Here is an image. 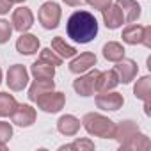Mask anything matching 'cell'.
Listing matches in <instances>:
<instances>
[{
	"mask_svg": "<svg viewBox=\"0 0 151 151\" xmlns=\"http://www.w3.org/2000/svg\"><path fill=\"white\" fill-rule=\"evenodd\" d=\"M66 34L69 39L80 45L91 43L98 36V20L89 11H75L66 23Z\"/></svg>",
	"mask_w": 151,
	"mask_h": 151,
	"instance_id": "cell-1",
	"label": "cell"
},
{
	"mask_svg": "<svg viewBox=\"0 0 151 151\" xmlns=\"http://www.w3.org/2000/svg\"><path fill=\"white\" fill-rule=\"evenodd\" d=\"M82 126L86 128V132L91 135V137H100V139H112L114 137V128H116V123L103 116V114H98V112H87L84 117H82Z\"/></svg>",
	"mask_w": 151,
	"mask_h": 151,
	"instance_id": "cell-2",
	"label": "cell"
},
{
	"mask_svg": "<svg viewBox=\"0 0 151 151\" xmlns=\"http://www.w3.org/2000/svg\"><path fill=\"white\" fill-rule=\"evenodd\" d=\"M60 16H62V11H60V6L57 2H45L37 13V20H39L41 27L46 30L57 29L60 23Z\"/></svg>",
	"mask_w": 151,
	"mask_h": 151,
	"instance_id": "cell-3",
	"label": "cell"
},
{
	"mask_svg": "<svg viewBox=\"0 0 151 151\" xmlns=\"http://www.w3.org/2000/svg\"><path fill=\"white\" fill-rule=\"evenodd\" d=\"M100 75V69L96 68H91L89 71L78 75V78L73 80V89L77 94L87 98V96H93L96 93V78Z\"/></svg>",
	"mask_w": 151,
	"mask_h": 151,
	"instance_id": "cell-4",
	"label": "cell"
},
{
	"mask_svg": "<svg viewBox=\"0 0 151 151\" xmlns=\"http://www.w3.org/2000/svg\"><path fill=\"white\" fill-rule=\"evenodd\" d=\"M34 103H37V107L46 114H57L66 105V94L60 91H50V93L39 96Z\"/></svg>",
	"mask_w": 151,
	"mask_h": 151,
	"instance_id": "cell-5",
	"label": "cell"
},
{
	"mask_svg": "<svg viewBox=\"0 0 151 151\" xmlns=\"http://www.w3.org/2000/svg\"><path fill=\"white\" fill-rule=\"evenodd\" d=\"M6 84L11 91H23L29 84V71L23 64H13L7 69L6 75Z\"/></svg>",
	"mask_w": 151,
	"mask_h": 151,
	"instance_id": "cell-6",
	"label": "cell"
},
{
	"mask_svg": "<svg viewBox=\"0 0 151 151\" xmlns=\"http://www.w3.org/2000/svg\"><path fill=\"white\" fill-rule=\"evenodd\" d=\"M36 117H37V112L32 105L29 103H18L14 112L11 114V121L13 124L16 126H22V128H29L36 123Z\"/></svg>",
	"mask_w": 151,
	"mask_h": 151,
	"instance_id": "cell-7",
	"label": "cell"
},
{
	"mask_svg": "<svg viewBox=\"0 0 151 151\" xmlns=\"http://www.w3.org/2000/svg\"><path fill=\"white\" fill-rule=\"evenodd\" d=\"M124 105V98L121 93L116 91H107V93H98L96 96V107L107 112H116L119 109H123Z\"/></svg>",
	"mask_w": 151,
	"mask_h": 151,
	"instance_id": "cell-8",
	"label": "cell"
},
{
	"mask_svg": "<svg viewBox=\"0 0 151 151\" xmlns=\"http://www.w3.org/2000/svg\"><path fill=\"white\" fill-rule=\"evenodd\" d=\"M11 25H13V30H18L20 34L22 32H29L30 27L34 25V14L29 7L22 6L18 9L13 11V16H11Z\"/></svg>",
	"mask_w": 151,
	"mask_h": 151,
	"instance_id": "cell-9",
	"label": "cell"
},
{
	"mask_svg": "<svg viewBox=\"0 0 151 151\" xmlns=\"http://www.w3.org/2000/svg\"><path fill=\"white\" fill-rule=\"evenodd\" d=\"M114 71L119 78V84H130L132 80H135L137 73H139V66L133 59H121L119 62H116Z\"/></svg>",
	"mask_w": 151,
	"mask_h": 151,
	"instance_id": "cell-10",
	"label": "cell"
},
{
	"mask_svg": "<svg viewBox=\"0 0 151 151\" xmlns=\"http://www.w3.org/2000/svg\"><path fill=\"white\" fill-rule=\"evenodd\" d=\"M98 62L96 55L93 52H84L80 55H75L71 57V62H69V71L73 75H82L86 71H89L91 68H94Z\"/></svg>",
	"mask_w": 151,
	"mask_h": 151,
	"instance_id": "cell-11",
	"label": "cell"
},
{
	"mask_svg": "<svg viewBox=\"0 0 151 151\" xmlns=\"http://www.w3.org/2000/svg\"><path fill=\"white\" fill-rule=\"evenodd\" d=\"M101 18H103L105 27H107V29H110V30H116V29L123 27V23H124L123 11H121V9H119V6H117V4H114V2L101 9Z\"/></svg>",
	"mask_w": 151,
	"mask_h": 151,
	"instance_id": "cell-12",
	"label": "cell"
},
{
	"mask_svg": "<svg viewBox=\"0 0 151 151\" xmlns=\"http://www.w3.org/2000/svg\"><path fill=\"white\" fill-rule=\"evenodd\" d=\"M135 133H139V124H137L135 121H132V119H124V121H121V123L116 124V128H114V137H112V139H116V140L119 142V146H123V144L128 142Z\"/></svg>",
	"mask_w": 151,
	"mask_h": 151,
	"instance_id": "cell-13",
	"label": "cell"
},
{
	"mask_svg": "<svg viewBox=\"0 0 151 151\" xmlns=\"http://www.w3.org/2000/svg\"><path fill=\"white\" fill-rule=\"evenodd\" d=\"M39 46H41L39 37L34 34H29V32H22V36L16 41V52L22 55H34V53H37Z\"/></svg>",
	"mask_w": 151,
	"mask_h": 151,
	"instance_id": "cell-14",
	"label": "cell"
},
{
	"mask_svg": "<svg viewBox=\"0 0 151 151\" xmlns=\"http://www.w3.org/2000/svg\"><path fill=\"white\" fill-rule=\"evenodd\" d=\"M82 123L78 117H75L73 114H64L59 117L57 121V132L64 137H73V135H77L78 130H80Z\"/></svg>",
	"mask_w": 151,
	"mask_h": 151,
	"instance_id": "cell-15",
	"label": "cell"
},
{
	"mask_svg": "<svg viewBox=\"0 0 151 151\" xmlns=\"http://www.w3.org/2000/svg\"><path fill=\"white\" fill-rule=\"evenodd\" d=\"M119 86V78L114 69H107V71H100L98 78H96V93H107V91H114Z\"/></svg>",
	"mask_w": 151,
	"mask_h": 151,
	"instance_id": "cell-16",
	"label": "cell"
},
{
	"mask_svg": "<svg viewBox=\"0 0 151 151\" xmlns=\"http://www.w3.org/2000/svg\"><path fill=\"white\" fill-rule=\"evenodd\" d=\"M116 4L119 6V9L123 11L124 22L133 23L140 18V6L137 4V0H116Z\"/></svg>",
	"mask_w": 151,
	"mask_h": 151,
	"instance_id": "cell-17",
	"label": "cell"
},
{
	"mask_svg": "<svg viewBox=\"0 0 151 151\" xmlns=\"http://www.w3.org/2000/svg\"><path fill=\"white\" fill-rule=\"evenodd\" d=\"M151 147V140H149V137L147 135H144V133H135L128 142H124L123 146H119V149L121 151H147Z\"/></svg>",
	"mask_w": 151,
	"mask_h": 151,
	"instance_id": "cell-18",
	"label": "cell"
},
{
	"mask_svg": "<svg viewBox=\"0 0 151 151\" xmlns=\"http://www.w3.org/2000/svg\"><path fill=\"white\" fill-rule=\"evenodd\" d=\"M50 91H55V82H53V78L52 80H34L32 82V86L29 87V100L30 101H36L39 96H43V94H46V93H50Z\"/></svg>",
	"mask_w": 151,
	"mask_h": 151,
	"instance_id": "cell-19",
	"label": "cell"
},
{
	"mask_svg": "<svg viewBox=\"0 0 151 151\" xmlns=\"http://www.w3.org/2000/svg\"><path fill=\"white\" fill-rule=\"evenodd\" d=\"M30 73L37 80H52L55 77V66H52L45 60H36L30 66Z\"/></svg>",
	"mask_w": 151,
	"mask_h": 151,
	"instance_id": "cell-20",
	"label": "cell"
},
{
	"mask_svg": "<svg viewBox=\"0 0 151 151\" xmlns=\"http://www.w3.org/2000/svg\"><path fill=\"white\" fill-rule=\"evenodd\" d=\"M50 48H52L62 60H64V59H71V57L77 55V48L71 46V45H68L66 39L60 37V36H55V37L52 39V46H50Z\"/></svg>",
	"mask_w": 151,
	"mask_h": 151,
	"instance_id": "cell-21",
	"label": "cell"
},
{
	"mask_svg": "<svg viewBox=\"0 0 151 151\" xmlns=\"http://www.w3.org/2000/svg\"><path fill=\"white\" fill-rule=\"evenodd\" d=\"M101 52H103V57H105L107 60H110V62H119L121 59H124V53H126L124 46H123L121 43H117V41H109V43H105Z\"/></svg>",
	"mask_w": 151,
	"mask_h": 151,
	"instance_id": "cell-22",
	"label": "cell"
},
{
	"mask_svg": "<svg viewBox=\"0 0 151 151\" xmlns=\"http://www.w3.org/2000/svg\"><path fill=\"white\" fill-rule=\"evenodd\" d=\"M142 34H144V27L137 25V23H130L128 27L123 29V41L126 45H140L142 43Z\"/></svg>",
	"mask_w": 151,
	"mask_h": 151,
	"instance_id": "cell-23",
	"label": "cell"
},
{
	"mask_svg": "<svg viewBox=\"0 0 151 151\" xmlns=\"http://www.w3.org/2000/svg\"><path fill=\"white\" fill-rule=\"evenodd\" d=\"M133 94L137 100H149L151 98V77L146 75V77H140L135 86H133Z\"/></svg>",
	"mask_w": 151,
	"mask_h": 151,
	"instance_id": "cell-24",
	"label": "cell"
},
{
	"mask_svg": "<svg viewBox=\"0 0 151 151\" xmlns=\"http://www.w3.org/2000/svg\"><path fill=\"white\" fill-rule=\"evenodd\" d=\"M16 105H18V101L13 94L0 93V117H9L14 112Z\"/></svg>",
	"mask_w": 151,
	"mask_h": 151,
	"instance_id": "cell-25",
	"label": "cell"
},
{
	"mask_svg": "<svg viewBox=\"0 0 151 151\" xmlns=\"http://www.w3.org/2000/svg\"><path fill=\"white\" fill-rule=\"evenodd\" d=\"M60 151L71 149V151H93L94 149V142L91 139H75L71 144H64L59 147Z\"/></svg>",
	"mask_w": 151,
	"mask_h": 151,
	"instance_id": "cell-26",
	"label": "cell"
},
{
	"mask_svg": "<svg viewBox=\"0 0 151 151\" xmlns=\"http://www.w3.org/2000/svg\"><path fill=\"white\" fill-rule=\"evenodd\" d=\"M39 60H45V62H48V64H52V66H60L62 64V59L52 50V48H43L41 52H39Z\"/></svg>",
	"mask_w": 151,
	"mask_h": 151,
	"instance_id": "cell-27",
	"label": "cell"
},
{
	"mask_svg": "<svg viewBox=\"0 0 151 151\" xmlns=\"http://www.w3.org/2000/svg\"><path fill=\"white\" fill-rule=\"evenodd\" d=\"M13 36V25L7 20H0V45H6Z\"/></svg>",
	"mask_w": 151,
	"mask_h": 151,
	"instance_id": "cell-28",
	"label": "cell"
},
{
	"mask_svg": "<svg viewBox=\"0 0 151 151\" xmlns=\"http://www.w3.org/2000/svg\"><path fill=\"white\" fill-rule=\"evenodd\" d=\"M13 137V124L7 121H0V144H7Z\"/></svg>",
	"mask_w": 151,
	"mask_h": 151,
	"instance_id": "cell-29",
	"label": "cell"
},
{
	"mask_svg": "<svg viewBox=\"0 0 151 151\" xmlns=\"http://www.w3.org/2000/svg\"><path fill=\"white\" fill-rule=\"evenodd\" d=\"M86 4H89L91 7H94V9H98V11H101L103 7H107L109 4H112V0H84Z\"/></svg>",
	"mask_w": 151,
	"mask_h": 151,
	"instance_id": "cell-30",
	"label": "cell"
},
{
	"mask_svg": "<svg viewBox=\"0 0 151 151\" xmlns=\"http://www.w3.org/2000/svg\"><path fill=\"white\" fill-rule=\"evenodd\" d=\"M140 45H144L146 48H151V27L147 25V27H144V34H142V43Z\"/></svg>",
	"mask_w": 151,
	"mask_h": 151,
	"instance_id": "cell-31",
	"label": "cell"
},
{
	"mask_svg": "<svg viewBox=\"0 0 151 151\" xmlns=\"http://www.w3.org/2000/svg\"><path fill=\"white\" fill-rule=\"evenodd\" d=\"M13 9L11 0H0V14H7Z\"/></svg>",
	"mask_w": 151,
	"mask_h": 151,
	"instance_id": "cell-32",
	"label": "cell"
},
{
	"mask_svg": "<svg viewBox=\"0 0 151 151\" xmlns=\"http://www.w3.org/2000/svg\"><path fill=\"white\" fill-rule=\"evenodd\" d=\"M62 2H64L66 6H71V7H78V6L84 4V0H62Z\"/></svg>",
	"mask_w": 151,
	"mask_h": 151,
	"instance_id": "cell-33",
	"label": "cell"
},
{
	"mask_svg": "<svg viewBox=\"0 0 151 151\" xmlns=\"http://www.w3.org/2000/svg\"><path fill=\"white\" fill-rule=\"evenodd\" d=\"M144 114L146 116H151V98L149 100H144Z\"/></svg>",
	"mask_w": 151,
	"mask_h": 151,
	"instance_id": "cell-34",
	"label": "cell"
},
{
	"mask_svg": "<svg viewBox=\"0 0 151 151\" xmlns=\"http://www.w3.org/2000/svg\"><path fill=\"white\" fill-rule=\"evenodd\" d=\"M23 2H27V0H11V4H23Z\"/></svg>",
	"mask_w": 151,
	"mask_h": 151,
	"instance_id": "cell-35",
	"label": "cell"
},
{
	"mask_svg": "<svg viewBox=\"0 0 151 151\" xmlns=\"http://www.w3.org/2000/svg\"><path fill=\"white\" fill-rule=\"evenodd\" d=\"M7 149V144H0V151H6Z\"/></svg>",
	"mask_w": 151,
	"mask_h": 151,
	"instance_id": "cell-36",
	"label": "cell"
},
{
	"mask_svg": "<svg viewBox=\"0 0 151 151\" xmlns=\"http://www.w3.org/2000/svg\"><path fill=\"white\" fill-rule=\"evenodd\" d=\"M0 84H2V69H0Z\"/></svg>",
	"mask_w": 151,
	"mask_h": 151,
	"instance_id": "cell-37",
	"label": "cell"
}]
</instances>
